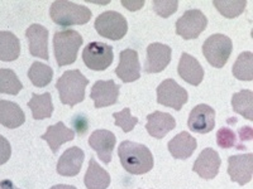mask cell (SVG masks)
Wrapping results in <instances>:
<instances>
[{
	"label": "cell",
	"instance_id": "1",
	"mask_svg": "<svg viewBox=\"0 0 253 189\" xmlns=\"http://www.w3.org/2000/svg\"><path fill=\"white\" fill-rule=\"evenodd\" d=\"M118 157L124 169L133 175H142L153 168V155L146 145L126 140L119 145Z\"/></svg>",
	"mask_w": 253,
	"mask_h": 189
},
{
	"label": "cell",
	"instance_id": "2",
	"mask_svg": "<svg viewBox=\"0 0 253 189\" xmlns=\"http://www.w3.org/2000/svg\"><path fill=\"white\" fill-rule=\"evenodd\" d=\"M89 85V80L79 69H70L63 72L56 83L60 101L63 105L75 106L85 100V89Z\"/></svg>",
	"mask_w": 253,
	"mask_h": 189
},
{
	"label": "cell",
	"instance_id": "3",
	"mask_svg": "<svg viewBox=\"0 0 253 189\" xmlns=\"http://www.w3.org/2000/svg\"><path fill=\"white\" fill-rule=\"evenodd\" d=\"M83 42L84 39L80 33L74 29L56 32L53 35V51L58 66L63 67L75 63Z\"/></svg>",
	"mask_w": 253,
	"mask_h": 189
},
{
	"label": "cell",
	"instance_id": "4",
	"mask_svg": "<svg viewBox=\"0 0 253 189\" xmlns=\"http://www.w3.org/2000/svg\"><path fill=\"white\" fill-rule=\"evenodd\" d=\"M49 15L56 24L61 27H71L86 24L91 18V10L72 1H53L49 8Z\"/></svg>",
	"mask_w": 253,
	"mask_h": 189
},
{
	"label": "cell",
	"instance_id": "5",
	"mask_svg": "<svg viewBox=\"0 0 253 189\" xmlns=\"http://www.w3.org/2000/svg\"><path fill=\"white\" fill-rule=\"evenodd\" d=\"M233 51V43L224 34L210 35L203 44V53L214 68H223Z\"/></svg>",
	"mask_w": 253,
	"mask_h": 189
},
{
	"label": "cell",
	"instance_id": "6",
	"mask_svg": "<svg viewBox=\"0 0 253 189\" xmlns=\"http://www.w3.org/2000/svg\"><path fill=\"white\" fill-rule=\"evenodd\" d=\"M95 29L103 38L119 40L126 34L128 23L124 15L114 10L104 12L95 19Z\"/></svg>",
	"mask_w": 253,
	"mask_h": 189
},
{
	"label": "cell",
	"instance_id": "7",
	"mask_svg": "<svg viewBox=\"0 0 253 189\" xmlns=\"http://www.w3.org/2000/svg\"><path fill=\"white\" fill-rule=\"evenodd\" d=\"M83 60L87 68L92 71H104L114 60L113 47L103 42H91L84 48Z\"/></svg>",
	"mask_w": 253,
	"mask_h": 189
},
{
	"label": "cell",
	"instance_id": "8",
	"mask_svg": "<svg viewBox=\"0 0 253 189\" xmlns=\"http://www.w3.org/2000/svg\"><path fill=\"white\" fill-rule=\"evenodd\" d=\"M208 26V19L202 10L189 9L176 22V33L184 39H196Z\"/></svg>",
	"mask_w": 253,
	"mask_h": 189
},
{
	"label": "cell",
	"instance_id": "9",
	"mask_svg": "<svg viewBox=\"0 0 253 189\" xmlns=\"http://www.w3.org/2000/svg\"><path fill=\"white\" fill-rule=\"evenodd\" d=\"M189 100V94L173 78H167L157 87V102L180 111Z\"/></svg>",
	"mask_w": 253,
	"mask_h": 189
},
{
	"label": "cell",
	"instance_id": "10",
	"mask_svg": "<svg viewBox=\"0 0 253 189\" xmlns=\"http://www.w3.org/2000/svg\"><path fill=\"white\" fill-rule=\"evenodd\" d=\"M115 75L122 80V82H134L141 77V63H139L138 52L135 49L126 48L121 52L119 64L115 68Z\"/></svg>",
	"mask_w": 253,
	"mask_h": 189
},
{
	"label": "cell",
	"instance_id": "11",
	"mask_svg": "<svg viewBox=\"0 0 253 189\" xmlns=\"http://www.w3.org/2000/svg\"><path fill=\"white\" fill-rule=\"evenodd\" d=\"M187 126L196 134H208L215 126V110L209 105L200 103L190 112Z\"/></svg>",
	"mask_w": 253,
	"mask_h": 189
},
{
	"label": "cell",
	"instance_id": "12",
	"mask_svg": "<svg viewBox=\"0 0 253 189\" xmlns=\"http://www.w3.org/2000/svg\"><path fill=\"white\" fill-rule=\"evenodd\" d=\"M228 174L239 186L250 183L253 174V154L250 153L228 158Z\"/></svg>",
	"mask_w": 253,
	"mask_h": 189
},
{
	"label": "cell",
	"instance_id": "13",
	"mask_svg": "<svg viewBox=\"0 0 253 189\" xmlns=\"http://www.w3.org/2000/svg\"><path fill=\"white\" fill-rule=\"evenodd\" d=\"M119 90H121V86L113 80L96 81L90 92V98L94 100L95 109L112 106L118 102Z\"/></svg>",
	"mask_w": 253,
	"mask_h": 189
},
{
	"label": "cell",
	"instance_id": "14",
	"mask_svg": "<svg viewBox=\"0 0 253 189\" xmlns=\"http://www.w3.org/2000/svg\"><path fill=\"white\" fill-rule=\"evenodd\" d=\"M172 49L167 44L152 43L147 48V58L144 63V72L158 73L166 68L171 62Z\"/></svg>",
	"mask_w": 253,
	"mask_h": 189
},
{
	"label": "cell",
	"instance_id": "15",
	"mask_svg": "<svg viewBox=\"0 0 253 189\" xmlns=\"http://www.w3.org/2000/svg\"><path fill=\"white\" fill-rule=\"evenodd\" d=\"M220 165L221 159L218 153L211 148H207L199 154L193 166V172H195L203 179L210 181L218 175Z\"/></svg>",
	"mask_w": 253,
	"mask_h": 189
},
{
	"label": "cell",
	"instance_id": "16",
	"mask_svg": "<svg viewBox=\"0 0 253 189\" xmlns=\"http://www.w3.org/2000/svg\"><path fill=\"white\" fill-rule=\"evenodd\" d=\"M115 143H117V138L109 130H95L89 138L90 148L96 152L99 159L104 164H109L112 160Z\"/></svg>",
	"mask_w": 253,
	"mask_h": 189
},
{
	"label": "cell",
	"instance_id": "17",
	"mask_svg": "<svg viewBox=\"0 0 253 189\" xmlns=\"http://www.w3.org/2000/svg\"><path fill=\"white\" fill-rule=\"evenodd\" d=\"M28 39L29 53L38 58L49 61L48 55V31L41 24H32L26 31Z\"/></svg>",
	"mask_w": 253,
	"mask_h": 189
},
{
	"label": "cell",
	"instance_id": "18",
	"mask_svg": "<svg viewBox=\"0 0 253 189\" xmlns=\"http://www.w3.org/2000/svg\"><path fill=\"white\" fill-rule=\"evenodd\" d=\"M85 153L79 146H72L66 149L57 161V173L62 177H75L80 173Z\"/></svg>",
	"mask_w": 253,
	"mask_h": 189
},
{
	"label": "cell",
	"instance_id": "19",
	"mask_svg": "<svg viewBox=\"0 0 253 189\" xmlns=\"http://www.w3.org/2000/svg\"><path fill=\"white\" fill-rule=\"evenodd\" d=\"M176 127V120L167 112L155 111L147 116L146 130L155 139H164L171 130Z\"/></svg>",
	"mask_w": 253,
	"mask_h": 189
},
{
	"label": "cell",
	"instance_id": "20",
	"mask_svg": "<svg viewBox=\"0 0 253 189\" xmlns=\"http://www.w3.org/2000/svg\"><path fill=\"white\" fill-rule=\"evenodd\" d=\"M177 72L185 82L190 83L193 86H199L204 78V68L199 63V61L193 56H190L189 53L181 55Z\"/></svg>",
	"mask_w": 253,
	"mask_h": 189
},
{
	"label": "cell",
	"instance_id": "21",
	"mask_svg": "<svg viewBox=\"0 0 253 189\" xmlns=\"http://www.w3.org/2000/svg\"><path fill=\"white\" fill-rule=\"evenodd\" d=\"M167 148L175 159L185 160L194 154L198 148V141L193 135H190L187 131H182L169 141Z\"/></svg>",
	"mask_w": 253,
	"mask_h": 189
},
{
	"label": "cell",
	"instance_id": "22",
	"mask_svg": "<svg viewBox=\"0 0 253 189\" xmlns=\"http://www.w3.org/2000/svg\"><path fill=\"white\" fill-rule=\"evenodd\" d=\"M41 139H43V140L48 143L53 154H57L61 145L75 139V132H74L72 129H69L62 121H60V123L55 124V125L48 126L47 131L41 136Z\"/></svg>",
	"mask_w": 253,
	"mask_h": 189
},
{
	"label": "cell",
	"instance_id": "23",
	"mask_svg": "<svg viewBox=\"0 0 253 189\" xmlns=\"http://www.w3.org/2000/svg\"><path fill=\"white\" fill-rule=\"evenodd\" d=\"M26 121V115L18 103L0 100V125L8 129H17Z\"/></svg>",
	"mask_w": 253,
	"mask_h": 189
},
{
	"label": "cell",
	"instance_id": "24",
	"mask_svg": "<svg viewBox=\"0 0 253 189\" xmlns=\"http://www.w3.org/2000/svg\"><path fill=\"white\" fill-rule=\"evenodd\" d=\"M84 182L87 189H107L110 186V175L91 157Z\"/></svg>",
	"mask_w": 253,
	"mask_h": 189
},
{
	"label": "cell",
	"instance_id": "25",
	"mask_svg": "<svg viewBox=\"0 0 253 189\" xmlns=\"http://www.w3.org/2000/svg\"><path fill=\"white\" fill-rule=\"evenodd\" d=\"M27 105L31 109L35 120L48 119L53 114V103H52V96L49 92H44L42 94H32V98Z\"/></svg>",
	"mask_w": 253,
	"mask_h": 189
},
{
	"label": "cell",
	"instance_id": "26",
	"mask_svg": "<svg viewBox=\"0 0 253 189\" xmlns=\"http://www.w3.org/2000/svg\"><path fill=\"white\" fill-rule=\"evenodd\" d=\"M20 55V42L12 32H0V61L12 62Z\"/></svg>",
	"mask_w": 253,
	"mask_h": 189
},
{
	"label": "cell",
	"instance_id": "27",
	"mask_svg": "<svg viewBox=\"0 0 253 189\" xmlns=\"http://www.w3.org/2000/svg\"><path fill=\"white\" fill-rule=\"evenodd\" d=\"M232 107L245 119L253 120V92L250 90H242L234 94L232 97Z\"/></svg>",
	"mask_w": 253,
	"mask_h": 189
},
{
	"label": "cell",
	"instance_id": "28",
	"mask_svg": "<svg viewBox=\"0 0 253 189\" xmlns=\"http://www.w3.org/2000/svg\"><path fill=\"white\" fill-rule=\"evenodd\" d=\"M233 76L239 81H252L253 80V53L252 52H243L238 56L234 62Z\"/></svg>",
	"mask_w": 253,
	"mask_h": 189
},
{
	"label": "cell",
	"instance_id": "29",
	"mask_svg": "<svg viewBox=\"0 0 253 189\" xmlns=\"http://www.w3.org/2000/svg\"><path fill=\"white\" fill-rule=\"evenodd\" d=\"M53 69L41 62H33L28 69V78L36 87H46L51 83Z\"/></svg>",
	"mask_w": 253,
	"mask_h": 189
},
{
	"label": "cell",
	"instance_id": "30",
	"mask_svg": "<svg viewBox=\"0 0 253 189\" xmlns=\"http://www.w3.org/2000/svg\"><path fill=\"white\" fill-rule=\"evenodd\" d=\"M23 85L13 69L0 68V94H18Z\"/></svg>",
	"mask_w": 253,
	"mask_h": 189
},
{
	"label": "cell",
	"instance_id": "31",
	"mask_svg": "<svg viewBox=\"0 0 253 189\" xmlns=\"http://www.w3.org/2000/svg\"><path fill=\"white\" fill-rule=\"evenodd\" d=\"M214 5H215V8L218 9V12L221 15L232 19V18L238 17L239 14L245 12L247 1H243V0H234V1L224 0V1H219V0H216V1H214Z\"/></svg>",
	"mask_w": 253,
	"mask_h": 189
},
{
	"label": "cell",
	"instance_id": "32",
	"mask_svg": "<svg viewBox=\"0 0 253 189\" xmlns=\"http://www.w3.org/2000/svg\"><path fill=\"white\" fill-rule=\"evenodd\" d=\"M216 144L221 149H230V148H237L238 150H245L246 146L238 143L237 134L229 127H221L216 132Z\"/></svg>",
	"mask_w": 253,
	"mask_h": 189
},
{
	"label": "cell",
	"instance_id": "33",
	"mask_svg": "<svg viewBox=\"0 0 253 189\" xmlns=\"http://www.w3.org/2000/svg\"><path fill=\"white\" fill-rule=\"evenodd\" d=\"M113 118L115 119V126L122 127L124 132H130L134 129V126L139 123L138 119L130 115L129 107H126L121 112H114Z\"/></svg>",
	"mask_w": 253,
	"mask_h": 189
},
{
	"label": "cell",
	"instance_id": "34",
	"mask_svg": "<svg viewBox=\"0 0 253 189\" xmlns=\"http://www.w3.org/2000/svg\"><path fill=\"white\" fill-rule=\"evenodd\" d=\"M177 5L178 3L176 0L175 1H160V0H156V1H153V10L160 17L169 18L177 10Z\"/></svg>",
	"mask_w": 253,
	"mask_h": 189
},
{
	"label": "cell",
	"instance_id": "35",
	"mask_svg": "<svg viewBox=\"0 0 253 189\" xmlns=\"http://www.w3.org/2000/svg\"><path fill=\"white\" fill-rule=\"evenodd\" d=\"M12 155V146L4 136L0 135V165L5 164Z\"/></svg>",
	"mask_w": 253,
	"mask_h": 189
},
{
	"label": "cell",
	"instance_id": "36",
	"mask_svg": "<svg viewBox=\"0 0 253 189\" xmlns=\"http://www.w3.org/2000/svg\"><path fill=\"white\" fill-rule=\"evenodd\" d=\"M239 136H241V139H239L241 141H243V140L250 141L253 136L252 129H251L250 126H245V127H242V129H239Z\"/></svg>",
	"mask_w": 253,
	"mask_h": 189
},
{
	"label": "cell",
	"instance_id": "37",
	"mask_svg": "<svg viewBox=\"0 0 253 189\" xmlns=\"http://www.w3.org/2000/svg\"><path fill=\"white\" fill-rule=\"evenodd\" d=\"M123 5L128 6L126 9H129V10H138L139 8L144 5V1H138V3H128V1H123Z\"/></svg>",
	"mask_w": 253,
	"mask_h": 189
},
{
	"label": "cell",
	"instance_id": "38",
	"mask_svg": "<svg viewBox=\"0 0 253 189\" xmlns=\"http://www.w3.org/2000/svg\"><path fill=\"white\" fill-rule=\"evenodd\" d=\"M0 189H20L14 186L12 181H3L0 182Z\"/></svg>",
	"mask_w": 253,
	"mask_h": 189
},
{
	"label": "cell",
	"instance_id": "39",
	"mask_svg": "<svg viewBox=\"0 0 253 189\" xmlns=\"http://www.w3.org/2000/svg\"><path fill=\"white\" fill-rule=\"evenodd\" d=\"M51 189H76V187L69 186V184H57V186H53Z\"/></svg>",
	"mask_w": 253,
	"mask_h": 189
}]
</instances>
